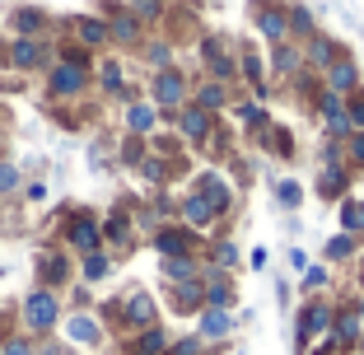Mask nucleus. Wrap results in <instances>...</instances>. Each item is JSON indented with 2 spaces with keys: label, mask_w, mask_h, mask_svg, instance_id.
I'll list each match as a JSON object with an SVG mask.
<instances>
[{
  "label": "nucleus",
  "mask_w": 364,
  "mask_h": 355,
  "mask_svg": "<svg viewBox=\"0 0 364 355\" xmlns=\"http://www.w3.org/2000/svg\"><path fill=\"white\" fill-rule=\"evenodd\" d=\"M201 75H210V80H220V85L238 89V43H225V52L215 56V61L205 65Z\"/></svg>",
  "instance_id": "obj_40"
},
{
  "label": "nucleus",
  "mask_w": 364,
  "mask_h": 355,
  "mask_svg": "<svg viewBox=\"0 0 364 355\" xmlns=\"http://www.w3.org/2000/svg\"><path fill=\"white\" fill-rule=\"evenodd\" d=\"M267 70L280 80V85H289V80L304 70V47H299V43H276V47L267 52Z\"/></svg>",
  "instance_id": "obj_31"
},
{
  "label": "nucleus",
  "mask_w": 364,
  "mask_h": 355,
  "mask_svg": "<svg viewBox=\"0 0 364 355\" xmlns=\"http://www.w3.org/2000/svg\"><path fill=\"white\" fill-rule=\"evenodd\" d=\"M168 131L187 145V150H210V140H215V131H220V117H210V112H201L196 103H187V108H178L168 117Z\"/></svg>",
  "instance_id": "obj_10"
},
{
  "label": "nucleus",
  "mask_w": 364,
  "mask_h": 355,
  "mask_svg": "<svg viewBox=\"0 0 364 355\" xmlns=\"http://www.w3.org/2000/svg\"><path fill=\"white\" fill-rule=\"evenodd\" d=\"M112 154H117V169L136 173V169H140V159L150 154V140H140V136H127V131H122V140L112 145Z\"/></svg>",
  "instance_id": "obj_43"
},
{
  "label": "nucleus",
  "mask_w": 364,
  "mask_h": 355,
  "mask_svg": "<svg viewBox=\"0 0 364 355\" xmlns=\"http://www.w3.org/2000/svg\"><path fill=\"white\" fill-rule=\"evenodd\" d=\"M355 178H360V173L350 169V164H322L318 169V183H313V196H318V201H327V206H341L346 196H350V183Z\"/></svg>",
  "instance_id": "obj_25"
},
{
  "label": "nucleus",
  "mask_w": 364,
  "mask_h": 355,
  "mask_svg": "<svg viewBox=\"0 0 364 355\" xmlns=\"http://www.w3.org/2000/svg\"><path fill=\"white\" fill-rule=\"evenodd\" d=\"M192 80H196V75H192V70H182L178 61L145 75V98H150L154 108L164 112V127H168V117H173L178 108H187V103H192Z\"/></svg>",
  "instance_id": "obj_4"
},
{
  "label": "nucleus",
  "mask_w": 364,
  "mask_h": 355,
  "mask_svg": "<svg viewBox=\"0 0 364 355\" xmlns=\"http://www.w3.org/2000/svg\"><path fill=\"white\" fill-rule=\"evenodd\" d=\"M229 117H234L243 131H257L262 122H271V108L262 103V98H252V94H234V108H229Z\"/></svg>",
  "instance_id": "obj_35"
},
{
  "label": "nucleus",
  "mask_w": 364,
  "mask_h": 355,
  "mask_svg": "<svg viewBox=\"0 0 364 355\" xmlns=\"http://www.w3.org/2000/svg\"><path fill=\"white\" fill-rule=\"evenodd\" d=\"M140 196H117V201L103 211V248L112 258H131L140 248Z\"/></svg>",
  "instance_id": "obj_3"
},
{
  "label": "nucleus",
  "mask_w": 364,
  "mask_h": 355,
  "mask_svg": "<svg viewBox=\"0 0 364 355\" xmlns=\"http://www.w3.org/2000/svg\"><path fill=\"white\" fill-rule=\"evenodd\" d=\"M318 164H346V140H322V150H318Z\"/></svg>",
  "instance_id": "obj_53"
},
{
  "label": "nucleus",
  "mask_w": 364,
  "mask_h": 355,
  "mask_svg": "<svg viewBox=\"0 0 364 355\" xmlns=\"http://www.w3.org/2000/svg\"><path fill=\"white\" fill-rule=\"evenodd\" d=\"M313 112H318V122H336V117H346V98L332 94V89H318V98H313Z\"/></svg>",
  "instance_id": "obj_47"
},
{
  "label": "nucleus",
  "mask_w": 364,
  "mask_h": 355,
  "mask_svg": "<svg viewBox=\"0 0 364 355\" xmlns=\"http://www.w3.org/2000/svg\"><path fill=\"white\" fill-rule=\"evenodd\" d=\"M112 145H117V140H103V136H94V145H89V169H94V173H103V169H117V154H112Z\"/></svg>",
  "instance_id": "obj_48"
},
{
  "label": "nucleus",
  "mask_w": 364,
  "mask_h": 355,
  "mask_svg": "<svg viewBox=\"0 0 364 355\" xmlns=\"http://www.w3.org/2000/svg\"><path fill=\"white\" fill-rule=\"evenodd\" d=\"M173 220H178L182 229H192V234H220V216H215V206L201 201L196 192H182L178 206H173Z\"/></svg>",
  "instance_id": "obj_20"
},
{
  "label": "nucleus",
  "mask_w": 364,
  "mask_h": 355,
  "mask_svg": "<svg viewBox=\"0 0 364 355\" xmlns=\"http://www.w3.org/2000/svg\"><path fill=\"white\" fill-rule=\"evenodd\" d=\"M122 131L127 136H140V140H150L154 131H164V112L154 108L145 94H136L131 103H122Z\"/></svg>",
  "instance_id": "obj_23"
},
{
  "label": "nucleus",
  "mask_w": 364,
  "mask_h": 355,
  "mask_svg": "<svg viewBox=\"0 0 364 355\" xmlns=\"http://www.w3.org/2000/svg\"><path fill=\"white\" fill-rule=\"evenodd\" d=\"M247 136H252V145H257L262 154H267V159H280V164H294L299 159V140H294V131L285 127V122H262L257 131H247Z\"/></svg>",
  "instance_id": "obj_18"
},
{
  "label": "nucleus",
  "mask_w": 364,
  "mask_h": 355,
  "mask_svg": "<svg viewBox=\"0 0 364 355\" xmlns=\"http://www.w3.org/2000/svg\"><path fill=\"white\" fill-rule=\"evenodd\" d=\"M61 337L65 346H75V351H103L107 341V323H103V313L98 309H65L61 318Z\"/></svg>",
  "instance_id": "obj_9"
},
{
  "label": "nucleus",
  "mask_w": 364,
  "mask_h": 355,
  "mask_svg": "<svg viewBox=\"0 0 364 355\" xmlns=\"http://www.w3.org/2000/svg\"><path fill=\"white\" fill-rule=\"evenodd\" d=\"M341 47H346V43H336L332 33H313L309 43H304V65L322 75V70H327V65L336 61V52H341Z\"/></svg>",
  "instance_id": "obj_34"
},
{
  "label": "nucleus",
  "mask_w": 364,
  "mask_h": 355,
  "mask_svg": "<svg viewBox=\"0 0 364 355\" xmlns=\"http://www.w3.org/2000/svg\"><path fill=\"white\" fill-rule=\"evenodd\" d=\"M225 43H229L225 33H196V56H201V70H205V65H210L220 52H225Z\"/></svg>",
  "instance_id": "obj_49"
},
{
  "label": "nucleus",
  "mask_w": 364,
  "mask_h": 355,
  "mask_svg": "<svg viewBox=\"0 0 364 355\" xmlns=\"http://www.w3.org/2000/svg\"><path fill=\"white\" fill-rule=\"evenodd\" d=\"M61 318H65L61 290H47V285H28V290H23V300H19V327L33 337V341L56 337V332H61Z\"/></svg>",
  "instance_id": "obj_2"
},
{
  "label": "nucleus",
  "mask_w": 364,
  "mask_h": 355,
  "mask_svg": "<svg viewBox=\"0 0 364 355\" xmlns=\"http://www.w3.org/2000/svg\"><path fill=\"white\" fill-rule=\"evenodd\" d=\"M309 267H313V262H309V253H304V248L294 243V248H289V271H294V276H304Z\"/></svg>",
  "instance_id": "obj_54"
},
{
  "label": "nucleus",
  "mask_w": 364,
  "mask_h": 355,
  "mask_svg": "<svg viewBox=\"0 0 364 355\" xmlns=\"http://www.w3.org/2000/svg\"><path fill=\"white\" fill-rule=\"evenodd\" d=\"M164 304H168V313H178V318H196V313L205 309V280H178V285H164Z\"/></svg>",
  "instance_id": "obj_28"
},
{
  "label": "nucleus",
  "mask_w": 364,
  "mask_h": 355,
  "mask_svg": "<svg viewBox=\"0 0 364 355\" xmlns=\"http://www.w3.org/2000/svg\"><path fill=\"white\" fill-rule=\"evenodd\" d=\"M122 355H140V351H131V346H127V351H122Z\"/></svg>",
  "instance_id": "obj_61"
},
{
  "label": "nucleus",
  "mask_w": 364,
  "mask_h": 355,
  "mask_svg": "<svg viewBox=\"0 0 364 355\" xmlns=\"http://www.w3.org/2000/svg\"><path fill=\"white\" fill-rule=\"evenodd\" d=\"M192 192L201 196V201H210L220 220H229L238 211V187H234V178H229L220 164H210V169L196 173V178H192Z\"/></svg>",
  "instance_id": "obj_11"
},
{
  "label": "nucleus",
  "mask_w": 364,
  "mask_h": 355,
  "mask_svg": "<svg viewBox=\"0 0 364 355\" xmlns=\"http://www.w3.org/2000/svg\"><path fill=\"white\" fill-rule=\"evenodd\" d=\"M112 271H117V258L107 248H98V253L75 262V280H85V285H103V280H112Z\"/></svg>",
  "instance_id": "obj_33"
},
{
  "label": "nucleus",
  "mask_w": 364,
  "mask_h": 355,
  "mask_svg": "<svg viewBox=\"0 0 364 355\" xmlns=\"http://www.w3.org/2000/svg\"><path fill=\"white\" fill-rule=\"evenodd\" d=\"M350 355H360V351H350Z\"/></svg>",
  "instance_id": "obj_62"
},
{
  "label": "nucleus",
  "mask_w": 364,
  "mask_h": 355,
  "mask_svg": "<svg viewBox=\"0 0 364 355\" xmlns=\"http://www.w3.org/2000/svg\"><path fill=\"white\" fill-rule=\"evenodd\" d=\"M14 327H19V323H14V313H10V309H0V341H5Z\"/></svg>",
  "instance_id": "obj_57"
},
{
  "label": "nucleus",
  "mask_w": 364,
  "mask_h": 355,
  "mask_svg": "<svg viewBox=\"0 0 364 355\" xmlns=\"http://www.w3.org/2000/svg\"><path fill=\"white\" fill-rule=\"evenodd\" d=\"M94 94L98 98H112V103H131L136 94H145V89H136L131 85V75H127V61L122 56H98L94 61Z\"/></svg>",
  "instance_id": "obj_13"
},
{
  "label": "nucleus",
  "mask_w": 364,
  "mask_h": 355,
  "mask_svg": "<svg viewBox=\"0 0 364 355\" xmlns=\"http://www.w3.org/2000/svg\"><path fill=\"white\" fill-rule=\"evenodd\" d=\"M355 290L364 295V253H360V262H355Z\"/></svg>",
  "instance_id": "obj_59"
},
{
  "label": "nucleus",
  "mask_w": 364,
  "mask_h": 355,
  "mask_svg": "<svg viewBox=\"0 0 364 355\" xmlns=\"http://www.w3.org/2000/svg\"><path fill=\"white\" fill-rule=\"evenodd\" d=\"M313 33H322V28H318V14H313L304 0H289V43L304 47Z\"/></svg>",
  "instance_id": "obj_39"
},
{
  "label": "nucleus",
  "mask_w": 364,
  "mask_h": 355,
  "mask_svg": "<svg viewBox=\"0 0 364 355\" xmlns=\"http://www.w3.org/2000/svg\"><path fill=\"white\" fill-rule=\"evenodd\" d=\"M65 38H70V43H80L85 52H94V56H103L107 47H112L103 14H65Z\"/></svg>",
  "instance_id": "obj_19"
},
{
  "label": "nucleus",
  "mask_w": 364,
  "mask_h": 355,
  "mask_svg": "<svg viewBox=\"0 0 364 355\" xmlns=\"http://www.w3.org/2000/svg\"><path fill=\"white\" fill-rule=\"evenodd\" d=\"M238 89H247L262 103L271 98V70H267V56L257 47H238Z\"/></svg>",
  "instance_id": "obj_21"
},
{
  "label": "nucleus",
  "mask_w": 364,
  "mask_h": 355,
  "mask_svg": "<svg viewBox=\"0 0 364 355\" xmlns=\"http://www.w3.org/2000/svg\"><path fill=\"white\" fill-rule=\"evenodd\" d=\"M89 94H94V70H89V65L56 61L43 75V98L47 103H85Z\"/></svg>",
  "instance_id": "obj_7"
},
{
  "label": "nucleus",
  "mask_w": 364,
  "mask_h": 355,
  "mask_svg": "<svg viewBox=\"0 0 364 355\" xmlns=\"http://www.w3.org/2000/svg\"><path fill=\"white\" fill-rule=\"evenodd\" d=\"M131 351H140V355H168L173 351L168 327L154 323V327H145V332H136V337H131Z\"/></svg>",
  "instance_id": "obj_42"
},
{
  "label": "nucleus",
  "mask_w": 364,
  "mask_h": 355,
  "mask_svg": "<svg viewBox=\"0 0 364 355\" xmlns=\"http://www.w3.org/2000/svg\"><path fill=\"white\" fill-rule=\"evenodd\" d=\"M332 280H336V271L327 267V262H313V267L299 276V290H304V300H309V295H327V290H332Z\"/></svg>",
  "instance_id": "obj_45"
},
{
  "label": "nucleus",
  "mask_w": 364,
  "mask_h": 355,
  "mask_svg": "<svg viewBox=\"0 0 364 355\" xmlns=\"http://www.w3.org/2000/svg\"><path fill=\"white\" fill-rule=\"evenodd\" d=\"M267 262H271V253H267V248H252V253H247V267H252V271H267Z\"/></svg>",
  "instance_id": "obj_56"
},
{
  "label": "nucleus",
  "mask_w": 364,
  "mask_h": 355,
  "mask_svg": "<svg viewBox=\"0 0 364 355\" xmlns=\"http://www.w3.org/2000/svg\"><path fill=\"white\" fill-rule=\"evenodd\" d=\"M178 173H187V164H173V159H164V154H145L140 159V169H136V178H140V187L145 192H168L173 183H178Z\"/></svg>",
  "instance_id": "obj_26"
},
{
  "label": "nucleus",
  "mask_w": 364,
  "mask_h": 355,
  "mask_svg": "<svg viewBox=\"0 0 364 355\" xmlns=\"http://www.w3.org/2000/svg\"><path fill=\"white\" fill-rule=\"evenodd\" d=\"M234 94H238V89L220 85V80H210V75H196L192 80V103L201 112H210V117H225V112L234 108Z\"/></svg>",
  "instance_id": "obj_27"
},
{
  "label": "nucleus",
  "mask_w": 364,
  "mask_h": 355,
  "mask_svg": "<svg viewBox=\"0 0 364 355\" xmlns=\"http://www.w3.org/2000/svg\"><path fill=\"white\" fill-rule=\"evenodd\" d=\"M346 117H350V131H364V85L346 98Z\"/></svg>",
  "instance_id": "obj_52"
},
{
  "label": "nucleus",
  "mask_w": 364,
  "mask_h": 355,
  "mask_svg": "<svg viewBox=\"0 0 364 355\" xmlns=\"http://www.w3.org/2000/svg\"><path fill=\"white\" fill-rule=\"evenodd\" d=\"M327 341H332L341 355L360 351V341H364V295H360V300H336V313H332V332H327Z\"/></svg>",
  "instance_id": "obj_14"
},
{
  "label": "nucleus",
  "mask_w": 364,
  "mask_h": 355,
  "mask_svg": "<svg viewBox=\"0 0 364 355\" xmlns=\"http://www.w3.org/2000/svg\"><path fill=\"white\" fill-rule=\"evenodd\" d=\"M0 154H10V122H0Z\"/></svg>",
  "instance_id": "obj_58"
},
{
  "label": "nucleus",
  "mask_w": 364,
  "mask_h": 355,
  "mask_svg": "<svg viewBox=\"0 0 364 355\" xmlns=\"http://www.w3.org/2000/svg\"><path fill=\"white\" fill-rule=\"evenodd\" d=\"M136 61L145 65V70H164V65L178 61V47H173L168 33H154V28H150V38L136 47Z\"/></svg>",
  "instance_id": "obj_30"
},
{
  "label": "nucleus",
  "mask_w": 364,
  "mask_h": 355,
  "mask_svg": "<svg viewBox=\"0 0 364 355\" xmlns=\"http://www.w3.org/2000/svg\"><path fill=\"white\" fill-rule=\"evenodd\" d=\"M0 355H38V341H33L23 327H14V332L0 341Z\"/></svg>",
  "instance_id": "obj_50"
},
{
  "label": "nucleus",
  "mask_w": 364,
  "mask_h": 355,
  "mask_svg": "<svg viewBox=\"0 0 364 355\" xmlns=\"http://www.w3.org/2000/svg\"><path fill=\"white\" fill-rule=\"evenodd\" d=\"M0 122H10V108H5V98H0Z\"/></svg>",
  "instance_id": "obj_60"
},
{
  "label": "nucleus",
  "mask_w": 364,
  "mask_h": 355,
  "mask_svg": "<svg viewBox=\"0 0 364 355\" xmlns=\"http://www.w3.org/2000/svg\"><path fill=\"white\" fill-rule=\"evenodd\" d=\"M112 323L127 327L131 337L145 332V327L159 323V300H154V295L145 290V285H131L127 295H117V313H112Z\"/></svg>",
  "instance_id": "obj_12"
},
{
  "label": "nucleus",
  "mask_w": 364,
  "mask_h": 355,
  "mask_svg": "<svg viewBox=\"0 0 364 355\" xmlns=\"http://www.w3.org/2000/svg\"><path fill=\"white\" fill-rule=\"evenodd\" d=\"M360 85H364V70H360V61H355V52H350V47H341V52H336V61L327 65V70H322V89H332V94L350 98Z\"/></svg>",
  "instance_id": "obj_24"
},
{
  "label": "nucleus",
  "mask_w": 364,
  "mask_h": 355,
  "mask_svg": "<svg viewBox=\"0 0 364 355\" xmlns=\"http://www.w3.org/2000/svg\"><path fill=\"white\" fill-rule=\"evenodd\" d=\"M127 10L136 19H145V28H159L168 19V0H127Z\"/></svg>",
  "instance_id": "obj_46"
},
{
  "label": "nucleus",
  "mask_w": 364,
  "mask_h": 355,
  "mask_svg": "<svg viewBox=\"0 0 364 355\" xmlns=\"http://www.w3.org/2000/svg\"><path fill=\"white\" fill-rule=\"evenodd\" d=\"M234 332H238V318L229 309H201V313H196V337H201L205 346L229 341Z\"/></svg>",
  "instance_id": "obj_29"
},
{
  "label": "nucleus",
  "mask_w": 364,
  "mask_h": 355,
  "mask_svg": "<svg viewBox=\"0 0 364 355\" xmlns=\"http://www.w3.org/2000/svg\"><path fill=\"white\" fill-rule=\"evenodd\" d=\"M70 280H75V258H70L61 243H38L33 248V285L70 290Z\"/></svg>",
  "instance_id": "obj_8"
},
{
  "label": "nucleus",
  "mask_w": 364,
  "mask_h": 355,
  "mask_svg": "<svg viewBox=\"0 0 364 355\" xmlns=\"http://www.w3.org/2000/svg\"><path fill=\"white\" fill-rule=\"evenodd\" d=\"M196 276H201V253H192V258H159V280L164 285L196 280Z\"/></svg>",
  "instance_id": "obj_37"
},
{
  "label": "nucleus",
  "mask_w": 364,
  "mask_h": 355,
  "mask_svg": "<svg viewBox=\"0 0 364 355\" xmlns=\"http://www.w3.org/2000/svg\"><path fill=\"white\" fill-rule=\"evenodd\" d=\"M201 262H210V267H220V271H229V276H234L238 271V262H243V253H238V243L229 234H215V243L205 248V258Z\"/></svg>",
  "instance_id": "obj_38"
},
{
  "label": "nucleus",
  "mask_w": 364,
  "mask_h": 355,
  "mask_svg": "<svg viewBox=\"0 0 364 355\" xmlns=\"http://www.w3.org/2000/svg\"><path fill=\"white\" fill-rule=\"evenodd\" d=\"M10 33L14 38H52V43H61L65 38V19L47 14L43 5H14L10 10Z\"/></svg>",
  "instance_id": "obj_17"
},
{
  "label": "nucleus",
  "mask_w": 364,
  "mask_h": 355,
  "mask_svg": "<svg viewBox=\"0 0 364 355\" xmlns=\"http://www.w3.org/2000/svg\"><path fill=\"white\" fill-rule=\"evenodd\" d=\"M23 201H47V183L43 178H28V183H23Z\"/></svg>",
  "instance_id": "obj_55"
},
{
  "label": "nucleus",
  "mask_w": 364,
  "mask_h": 355,
  "mask_svg": "<svg viewBox=\"0 0 364 355\" xmlns=\"http://www.w3.org/2000/svg\"><path fill=\"white\" fill-rule=\"evenodd\" d=\"M23 183H28V173L14 154H0V206L5 201H19L23 196Z\"/></svg>",
  "instance_id": "obj_36"
},
{
  "label": "nucleus",
  "mask_w": 364,
  "mask_h": 355,
  "mask_svg": "<svg viewBox=\"0 0 364 355\" xmlns=\"http://www.w3.org/2000/svg\"><path fill=\"white\" fill-rule=\"evenodd\" d=\"M150 248L159 253V258H192V253H201V234L182 229L178 220H168V225H159L150 234Z\"/></svg>",
  "instance_id": "obj_22"
},
{
  "label": "nucleus",
  "mask_w": 364,
  "mask_h": 355,
  "mask_svg": "<svg viewBox=\"0 0 364 355\" xmlns=\"http://www.w3.org/2000/svg\"><path fill=\"white\" fill-rule=\"evenodd\" d=\"M360 253H364V243L355 234H346V229H336V234H327V243H322V262L327 267H350V262H360Z\"/></svg>",
  "instance_id": "obj_32"
},
{
  "label": "nucleus",
  "mask_w": 364,
  "mask_h": 355,
  "mask_svg": "<svg viewBox=\"0 0 364 355\" xmlns=\"http://www.w3.org/2000/svg\"><path fill=\"white\" fill-rule=\"evenodd\" d=\"M56 65V43L52 38H5V70L14 75H47Z\"/></svg>",
  "instance_id": "obj_6"
},
{
  "label": "nucleus",
  "mask_w": 364,
  "mask_h": 355,
  "mask_svg": "<svg viewBox=\"0 0 364 355\" xmlns=\"http://www.w3.org/2000/svg\"><path fill=\"white\" fill-rule=\"evenodd\" d=\"M103 19H107V38H112V47H117V52H136V47L150 38L145 19H136V14L127 10V0L103 5Z\"/></svg>",
  "instance_id": "obj_16"
},
{
  "label": "nucleus",
  "mask_w": 364,
  "mask_h": 355,
  "mask_svg": "<svg viewBox=\"0 0 364 355\" xmlns=\"http://www.w3.org/2000/svg\"><path fill=\"white\" fill-rule=\"evenodd\" d=\"M332 313H336L332 295H309V300L299 304V313H294V351L309 355L318 341H327V332H332Z\"/></svg>",
  "instance_id": "obj_5"
},
{
  "label": "nucleus",
  "mask_w": 364,
  "mask_h": 355,
  "mask_svg": "<svg viewBox=\"0 0 364 355\" xmlns=\"http://www.w3.org/2000/svg\"><path fill=\"white\" fill-rule=\"evenodd\" d=\"M336 225L364 243V196H346V201L336 206Z\"/></svg>",
  "instance_id": "obj_44"
},
{
  "label": "nucleus",
  "mask_w": 364,
  "mask_h": 355,
  "mask_svg": "<svg viewBox=\"0 0 364 355\" xmlns=\"http://www.w3.org/2000/svg\"><path fill=\"white\" fill-rule=\"evenodd\" d=\"M271 196H276V206L285 211V216H294V211L304 206V183L294 178V173H280L276 183H271Z\"/></svg>",
  "instance_id": "obj_41"
},
{
  "label": "nucleus",
  "mask_w": 364,
  "mask_h": 355,
  "mask_svg": "<svg viewBox=\"0 0 364 355\" xmlns=\"http://www.w3.org/2000/svg\"><path fill=\"white\" fill-rule=\"evenodd\" d=\"M346 164H350L355 173H364V131L346 136Z\"/></svg>",
  "instance_id": "obj_51"
},
{
  "label": "nucleus",
  "mask_w": 364,
  "mask_h": 355,
  "mask_svg": "<svg viewBox=\"0 0 364 355\" xmlns=\"http://www.w3.org/2000/svg\"><path fill=\"white\" fill-rule=\"evenodd\" d=\"M247 19H252V28H257V38L267 47L289 43V0H252Z\"/></svg>",
  "instance_id": "obj_15"
},
{
  "label": "nucleus",
  "mask_w": 364,
  "mask_h": 355,
  "mask_svg": "<svg viewBox=\"0 0 364 355\" xmlns=\"http://www.w3.org/2000/svg\"><path fill=\"white\" fill-rule=\"evenodd\" d=\"M47 225H56V243H61L75 262L103 248V211H98V206L65 201L61 211H52V216H47Z\"/></svg>",
  "instance_id": "obj_1"
}]
</instances>
